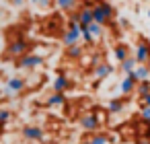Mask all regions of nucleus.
Instances as JSON below:
<instances>
[{"label":"nucleus","mask_w":150,"mask_h":144,"mask_svg":"<svg viewBox=\"0 0 150 144\" xmlns=\"http://www.w3.org/2000/svg\"><path fill=\"white\" fill-rule=\"evenodd\" d=\"M82 54H84V45L82 43H74V45L66 48V58H70V60H80Z\"/></svg>","instance_id":"15"},{"label":"nucleus","mask_w":150,"mask_h":144,"mask_svg":"<svg viewBox=\"0 0 150 144\" xmlns=\"http://www.w3.org/2000/svg\"><path fill=\"white\" fill-rule=\"evenodd\" d=\"M45 105H47V107H64V105H66V93H56V91H54V93L47 97Z\"/></svg>","instance_id":"14"},{"label":"nucleus","mask_w":150,"mask_h":144,"mask_svg":"<svg viewBox=\"0 0 150 144\" xmlns=\"http://www.w3.org/2000/svg\"><path fill=\"white\" fill-rule=\"evenodd\" d=\"M80 128H82L84 132L95 134V132L101 128V119H99V115H97V113H82V115H80Z\"/></svg>","instance_id":"6"},{"label":"nucleus","mask_w":150,"mask_h":144,"mask_svg":"<svg viewBox=\"0 0 150 144\" xmlns=\"http://www.w3.org/2000/svg\"><path fill=\"white\" fill-rule=\"evenodd\" d=\"M111 72H113V68H111V64H107V62H99V64H95V68H93V76H95L97 80L107 78Z\"/></svg>","instance_id":"12"},{"label":"nucleus","mask_w":150,"mask_h":144,"mask_svg":"<svg viewBox=\"0 0 150 144\" xmlns=\"http://www.w3.org/2000/svg\"><path fill=\"white\" fill-rule=\"evenodd\" d=\"M80 144H88V140H82V142H80Z\"/></svg>","instance_id":"31"},{"label":"nucleus","mask_w":150,"mask_h":144,"mask_svg":"<svg viewBox=\"0 0 150 144\" xmlns=\"http://www.w3.org/2000/svg\"><path fill=\"white\" fill-rule=\"evenodd\" d=\"M27 89V80L25 78H21V76H13V78H8L6 80V87H4V95L8 97V99H15L19 93H23Z\"/></svg>","instance_id":"4"},{"label":"nucleus","mask_w":150,"mask_h":144,"mask_svg":"<svg viewBox=\"0 0 150 144\" xmlns=\"http://www.w3.org/2000/svg\"><path fill=\"white\" fill-rule=\"evenodd\" d=\"M136 93H138L140 97H144V95H148V93H150V80H144V82H138V87H136Z\"/></svg>","instance_id":"22"},{"label":"nucleus","mask_w":150,"mask_h":144,"mask_svg":"<svg viewBox=\"0 0 150 144\" xmlns=\"http://www.w3.org/2000/svg\"><path fill=\"white\" fill-rule=\"evenodd\" d=\"M88 144H109V138L105 134H101V132H95V134H91Z\"/></svg>","instance_id":"21"},{"label":"nucleus","mask_w":150,"mask_h":144,"mask_svg":"<svg viewBox=\"0 0 150 144\" xmlns=\"http://www.w3.org/2000/svg\"><path fill=\"white\" fill-rule=\"evenodd\" d=\"M136 66H138V60H136L134 56H129V58H127V60H123V62H119V68H121L125 74L134 72V70H136Z\"/></svg>","instance_id":"18"},{"label":"nucleus","mask_w":150,"mask_h":144,"mask_svg":"<svg viewBox=\"0 0 150 144\" xmlns=\"http://www.w3.org/2000/svg\"><path fill=\"white\" fill-rule=\"evenodd\" d=\"M107 111L109 113H121L123 111V99H111L109 101V105H107Z\"/></svg>","instance_id":"19"},{"label":"nucleus","mask_w":150,"mask_h":144,"mask_svg":"<svg viewBox=\"0 0 150 144\" xmlns=\"http://www.w3.org/2000/svg\"><path fill=\"white\" fill-rule=\"evenodd\" d=\"M140 119H142L144 123H150V107H142V111H140Z\"/></svg>","instance_id":"25"},{"label":"nucleus","mask_w":150,"mask_h":144,"mask_svg":"<svg viewBox=\"0 0 150 144\" xmlns=\"http://www.w3.org/2000/svg\"><path fill=\"white\" fill-rule=\"evenodd\" d=\"M136 144H150V138L142 136V138H138V140H136Z\"/></svg>","instance_id":"28"},{"label":"nucleus","mask_w":150,"mask_h":144,"mask_svg":"<svg viewBox=\"0 0 150 144\" xmlns=\"http://www.w3.org/2000/svg\"><path fill=\"white\" fill-rule=\"evenodd\" d=\"M93 17H95V23L105 27L115 19V9H113V4L107 2V0H101V2L93 4Z\"/></svg>","instance_id":"1"},{"label":"nucleus","mask_w":150,"mask_h":144,"mask_svg":"<svg viewBox=\"0 0 150 144\" xmlns=\"http://www.w3.org/2000/svg\"><path fill=\"white\" fill-rule=\"evenodd\" d=\"M148 17H150V11H148Z\"/></svg>","instance_id":"33"},{"label":"nucleus","mask_w":150,"mask_h":144,"mask_svg":"<svg viewBox=\"0 0 150 144\" xmlns=\"http://www.w3.org/2000/svg\"><path fill=\"white\" fill-rule=\"evenodd\" d=\"M82 41H84L86 45H93V43H95V37L88 33V29H86V27H82Z\"/></svg>","instance_id":"24"},{"label":"nucleus","mask_w":150,"mask_h":144,"mask_svg":"<svg viewBox=\"0 0 150 144\" xmlns=\"http://www.w3.org/2000/svg\"><path fill=\"white\" fill-rule=\"evenodd\" d=\"M134 50H136V54H134V58L138 60V64H146V62L150 60V41H148V39H144V37H140Z\"/></svg>","instance_id":"7"},{"label":"nucleus","mask_w":150,"mask_h":144,"mask_svg":"<svg viewBox=\"0 0 150 144\" xmlns=\"http://www.w3.org/2000/svg\"><path fill=\"white\" fill-rule=\"evenodd\" d=\"M113 58H115L117 62L127 60V58H129V45H125V43H117V45L113 48Z\"/></svg>","instance_id":"16"},{"label":"nucleus","mask_w":150,"mask_h":144,"mask_svg":"<svg viewBox=\"0 0 150 144\" xmlns=\"http://www.w3.org/2000/svg\"><path fill=\"white\" fill-rule=\"evenodd\" d=\"M31 54V43L25 39V37H15L8 45H6V56L13 58V60H19L23 56Z\"/></svg>","instance_id":"2"},{"label":"nucleus","mask_w":150,"mask_h":144,"mask_svg":"<svg viewBox=\"0 0 150 144\" xmlns=\"http://www.w3.org/2000/svg\"><path fill=\"white\" fill-rule=\"evenodd\" d=\"M52 89H54L56 93H66V91H70V89H72V80H70L66 74H60V76H56V78H54Z\"/></svg>","instance_id":"11"},{"label":"nucleus","mask_w":150,"mask_h":144,"mask_svg":"<svg viewBox=\"0 0 150 144\" xmlns=\"http://www.w3.org/2000/svg\"><path fill=\"white\" fill-rule=\"evenodd\" d=\"M11 111L8 109H4V107H0V126H6L8 123V119H11Z\"/></svg>","instance_id":"23"},{"label":"nucleus","mask_w":150,"mask_h":144,"mask_svg":"<svg viewBox=\"0 0 150 144\" xmlns=\"http://www.w3.org/2000/svg\"><path fill=\"white\" fill-rule=\"evenodd\" d=\"M146 128H144V134L142 136H146V138H150V123H144Z\"/></svg>","instance_id":"29"},{"label":"nucleus","mask_w":150,"mask_h":144,"mask_svg":"<svg viewBox=\"0 0 150 144\" xmlns=\"http://www.w3.org/2000/svg\"><path fill=\"white\" fill-rule=\"evenodd\" d=\"M134 74H136V78H138V82H144V80H150V68H148L146 64H138V66H136V70H134Z\"/></svg>","instance_id":"17"},{"label":"nucleus","mask_w":150,"mask_h":144,"mask_svg":"<svg viewBox=\"0 0 150 144\" xmlns=\"http://www.w3.org/2000/svg\"><path fill=\"white\" fill-rule=\"evenodd\" d=\"M142 107H150V93L142 97Z\"/></svg>","instance_id":"27"},{"label":"nucleus","mask_w":150,"mask_h":144,"mask_svg":"<svg viewBox=\"0 0 150 144\" xmlns=\"http://www.w3.org/2000/svg\"><path fill=\"white\" fill-rule=\"evenodd\" d=\"M93 4L95 2H86L78 9V21L82 27H88L91 23H95V17H93Z\"/></svg>","instance_id":"9"},{"label":"nucleus","mask_w":150,"mask_h":144,"mask_svg":"<svg viewBox=\"0 0 150 144\" xmlns=\"http://www.w3.org/2000/svg\"><path fill=\"white\" fill-rule=\"evenodd\" d=\"M31 4H35V6H39V9H50V4H52V0H29Z\"/></svg>","instance_id":"26"},{"label":"nucleus","mask_w":150,"mask_h":144,"mask_svg":"<svg viewBox=\"0 0 150 144\" xmlns=\"http://www.w3.org/2000/svg\"><path fill=\"white\" fill-rule=\"evenodd\" d=\"M21 134H23V138L29 140V142H43V140H45V132H43V128H39V126H25V128L21 130Z\"/></svg>","instance_id":"8"},{"label":"nucleus","mask_w":150,"mask_h":144,"mask_svg":"<svg viewBox=\"0 0 150 144\" xmlns=\"http://www.w3.org/2000/svg\"><path fill=\"white\" fill-rule=\"evenodd\" d=\"M54 6L62 13H74L78 11V0H54Z\"/></svg>","instance_id":"13"},{"label":"nucleus","mask_w":150,"mask_h":144,"mask_svg":"<svg viewBox=\"0 0 150 144\" xmlns=\"http://www.w3.org/2000/svg\"><path fill=\"white\" fill-rule=\"evenodd\" d=\"M146 66H148V68H150V60H148V62H146Z\"/></svg>","instance_id":"32"},{"label":"nucleus","mask_w":150,"mask_h":144,"mask_svg":"<svg viewBox=\"0 0 150 144\" xmlns=\"http://www.w3.org/2000/svg\"><path fill=\"white\" fill-rule=\"evenodd\" d=\"M86 29H88V33L95 37V41H99V39L103 37V25H99V23H91Z\"/></svg>","instance_id":"20"},{"label":"nucleus","mask_w":150,"mask_h":144,"mask_svg":"<svg viewBox=\"0 0 150 144\" xmlns=\"http://www.w3.org/2000/svg\"><path fill=\"white\" fill-rule=\"evenodd\" d=\"M136 87H138V78H136L134 72H129V74H125V78L121 80L119 91H121V95H129V93H136Z\"/></svg>","instance_id":"10"},{"label":"nucleus","mask_w":150,"mask_h":144,"mask_svg":"<svg viewBox=\"0 0 150 144\" xmlns=\"http://www.w3.org/2000/svg\"><path fill=\"white\" fill-rule=\"evenodd\" d=\"M23 2H25V0H13V4H15V6H23Z\"/></svg>","instance_id":"30"},{"label":"nucleus","mask_w":150,"mask_h":144,"mask_svg":"<svg viewBox=\"0 0 150 144\" xmlns=\"http://www.w3.org/2000/svg\"><path fill=\"white\" fill-rule=\"evenodd\" d=\"M41 64H43V56H39V54H27V56H23L15 62V66L23 68V70H35Z\"/></svg>","instance_id":"5"},{"label":"nucleus","mask_w":150,"mask_h":144,"mask_svg":"<svg viewBox=\"0 0 150 144\" xmlns=\"http://www.w3.org/2000/svg\"><path fill=\"white\" fill-rule=\"evenodd\" d=\"M80 37H82V25H80L78 21H70V19H68V27H66L64 33H62V43H64V48L74 45V43H80Z\"/></svg>","instance_id":"3"}]
</instances>
